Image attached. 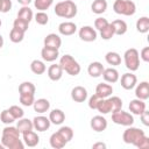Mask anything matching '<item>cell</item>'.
Returning a JSON list of instances; mask_svg holds the SVG:
<instances>
[{
	"instance_id": "6da1fadb",
	"label": "cell",
	"mask_w": 149,
	"mask_h": 149,
	"mask_svg": "<svg viewBox=\"0 0 149 149\" xmlns=\"http://www.w3.org/2000/svg\"><path fill=\"white\" fill-rule=\"evenodd\" d=\"M20 132L16 127L7 126L2 129L1 143L8 149H23L24 144L20 140Z\"/></svg>"
},
{
	"instance_id": "7a4b0ae2",
	"label": "cell",
	"mask_w": 149,
	"mask_h": 149,
	"mask_svg": "<svg viewBox=\"0 0 149 149\" xmlns=\"http://www.w3.org/2000/svg\"><path fill=\"white\" fill-rule=\"evenodd\" d=\"M54 10H55V14L59 17L71 19V17H74L77 14V5L71 0L59 1L56 3Z\"/></svg>"
},
{
	"instance_id": "3957f363",
	"label": "cell",
	"mask_w": 149,
	"mask_h": 149,
	"mask_svg": "<svg viewBox=\"0 0 149 149\" xmlns=\"http://www.w3.org/2000/svg\"><path fill=\"white\" fill-rule=\"evenodd\" d=\"M59 65L70 76H77L80 72V65L79 63L71 56V55H64L59 59Z\"/></svg>"
},
{
	"instance_id": "277c9868",
	"label": "cell",
	"mask_w": 149,
	"mask_h": 149,
	"mask_svg": "<svg viewBox=\"0 0 149 149\" xmlns=\"http://www.w3.org/2000/svg\"><path fill=\"white\" fill-rule=\"evenodd\" d=\"M113 9L116 14L132 16L136 12V6L130 0H115L113 3Z\"/></svg>"
},
{
	"instance_id": "5b68a950",
	"label": "cell",
	"mask_w": 149,
	"mask_h": 149,
	"mask_svg": "<svg viewBox=\"0 0 149 149\" xmlns=\"http://www.w3.org/2000/svg\"><path fill=\"white\" fill-rule=\"evenodd\" d=\"M123 61L125 65L130 71H136L140 66V55L139 51L135 48L127 49L123 54Z\"/></svg>"
},
{
	"instance_id": "8992f818",
	"label": "cell",
	"mask_w": 149,
	"mask_h": 149,
	"mask_svg": "<svg viewBox=\"0 0 149 149\" xmlns=\"http://www.w3.org/2000/svg\"><path fill=\"white\" fill-rule=\"evenodd\" d=\"M144 135H146V134H144V132H143L142 129L136 128V127H132V126L129 127V126H128V128H127V129L123 132V134H122V140H123L125 143L133 144V146L136 147L139 140H140L142 136H144Z\"/></svg>"
},
{
	"instance_id": "52a82bcc",
	"label": "cell",
	"mask_w": 149,
	"mask_h": 149,
	"mask_svg": "<svg viewBox=\"0 0 149 149\" xmlns=\"http://www.w3.org/2000/svg\"><path fill=\"white\" fill-rule=\"evenodd\" d=\"M112 121L116 125H121V126H132L134 123V118L130 113L125 112L122 109H119L114 113H112Z\"/></svg>"
},
{
	"instance_id": "ba28073f",
	"label": "cell",
	"mask_w": 149,
	"mask_h": 149,
	"mask_svg": "<svg viewBox=\"0 0 149 149\" xmlns=\"http://www.w3.org/2000/svg\"><path fill=\"white\" fill-rule=\"evenodd\" d=\"M79 37L85 42H93L97 38V31L91 26H83L79 29Z\"/></svg>"
},
{
	"instance_id": "9c48e42d",
	"label": "cell",
	"mask_w": 149,
	"mask_h": 149,
	"mask_svg": "<svg viewBox=\"0 0 149 149\" xmlns=\"http://www.w3.org/2000/svg\"><path fill=\"white\" fill-rule=\"evenodd\" d=\"M120 83H121V86L125 88V90H132L135 87V85L137 84V78L134 73L132 72H127V73H123L121 76V79H120Z\"/></svg>"
},
{
	"instance_id": "30bf717a",
	"label": "cell",
	"mask_w": 149,
	"mask_h": 149,
	"mask_svg": "<svg viewBox=\"0 0 149 149\" xmlns=\"http://www.w3.org/2000/svg\"><path fill=\"white\" fill-rule=\"evenodd\" d=\"M50 120L49 118L47 116H43V115H38V116H35L34 120H33V126L34 128L37 130V132H45L49 129L50 127Z\"/></svg>"
},
{
	"instance_id": "8fae6325",
	"label": "cell",
	"mask_w": 149,
	"mask_h": 149,
	"mask_svg": "<svg viewBox=\"0 0 149 149\" xmlns=\"http://www.w3.org/2000/svg\"><path fill=\"white\" fill-rule=\"evenodd\" d=\"M91 128L94 130V132H104L106 128H107V120L102 116V115H95L91 119Z\"/></svg>"
},
{
	"instance_id": "7c38bea8",
	"label": "cell",
	"mask_w": 149,
	"mask_h": 149,
	"mask_svg": "<svg viewBox=\"0 0 149 149\" xmlns=\"http://www.w3.org/2000/svg\"><path fill=\"white\" fill-rule=\"evenodd\" d=\"M71 98L76 102H84L87 99V90L83 86H74L71 91Z\"/></svg>"
},
{
	"instance_id": "4fadbf2b",
	"label": "cell",
	"mask_w": 149,
	"mask_h": 149,
	"mask_svg": "<svg viewBox=\"0 0 149 149\" xmlns=\"http://www.w3.org/2000/svg\"><path fill=\"white\" fill-rule=\"evenodd\" d=\"M43 42H44V47L52 48V49H59V47L62 45V38L54 33L48 34Z\"/></svg>"
},
{
	"instance_id": "5bb4252c",
	"label": "cell",
	"mask_w": 149,
	"mask_h": 149,
	"mask_svg": "<svg viewBox=\"0 0 149 149\" xmlns=\"http://www.w3.org/2000/svg\"><path fill=\"white\" fill-rule=\"evenodd\" d=\"M135 95L137 99L147 100L149 98V83L148 81H141L140 84L135 85Z\"/></svg>"
},
{
	"instance_id": "9a60e30c",
	"label": "cell",
	"mask_w": 149,
	"mask_h": 149,
	"mask_svg": "<svg viewBox=\"0 0 149 149\" xmlns=\"http://www.w3.org/2000/svg\"><path fill=\"white\" fill-rule=\"evenodd\" d=\"M77 30V26L76 23L71 22V21H65V22H62L59 26H58V31L59 34L64 35V36H70V35H73Z\"/></svg>"
},
{
	"instance_id": "2e32d148",
	"label": "cell",
	"mask_w": 149,
	"mask_h": 149,
	"mask_svg": "<svg viewBox=\"0 0 149 149\" xmlns=\"http://www.w3.org/2000/svg\"><path fill=\"white\" fill-rule=\"evenodd\" d=\"M41 56H42V59L45 62H54L58 58L59 52H58V49L43 47V49L41 50Z\"/></svg>"
},
{
	"instance_id": "e0dca14e",
	"label": "cell",
	"mask_w": 149,
	"mask_h": 149,
	"mask_svg": "<svg viewBox=\"0 0 149 149\" xmlns=\"http://www.w3.org/2000/svg\"><path fill=\"white\" fill-rule=\"evenodd\" d=\"M129 111L135 114V115H140L143 111H146V102L144 100H141V99H133L130 102H129Z\"/></svg>"
},
{
	"instance_id": "ac0fdd59",
	"label": "cell",
	"mask_w": 149,
	"mask_h": 149,
	"mask_svg": "<svg viewBox=\"0 0 149 149\" xmlns=\"http://www.w3.org/2000/svg\"><path fill=\"white\" fill-rule=\"evenodd\" d=\"M112 93H113V87L109 84L100 83L95 87V94L100 98H108Z\"/></svg>"
},
{
	"instance_id": "d6986e66",
	"label": "cell",
	"mask_w": 149,
	"mask_h": 149,
	"mask_svg": "<svg viewBox=\"0 0 149 149\" xmlns=\"http://www.w3.org/2000/svg\"><path fill=\"white\" fill-rule=\"evenodd\" d=\"M49 141H50V146H51L52 148H55V149H62V148L65 147V144L68 143V142L65 141V139L59 134L58 130H57L56 133L51 134Z\"/></svg>"
},
{
	"instance_id": "ffe728a7",
	"label": "cell",
	"mask_w": 149,
	"mask_h": 149,
	"mask_svg": "<svg viewBox=\"0 0 149 149\" xmlns=\"http://www.w3.org/2000/svg\"><path fill=\"white\" fill-rule=\"evenodd\" d=\"M62 76H63V69L61 68L59 64H51L48 68V77L51 80L57 81L62 78Z\"/></svg>"
},
{
	"instance_id": "44dd1931",
	"label": "cell",
	"mask_w": 149,
	"mask_h": 149,
	"mask_svg": "<svg viewBox=\"0 0 149 149\" xmlns=\"http://www.w3.org/2000/svg\"><path fill=\"white\" fill-rule=\"evenodd\" d=\"M101 76L104 77L105 81L111 83V84L116 83V81L119 80V72H118V70L114 69V68H107V69H104Z\"/></svg>"
},
{
	"instance_id": "7402d4cb",
	"label": "cell",
	"mask_w": 149,
	"mask_h": 149,
	"mask_svg": "<svg viewBox=\"0 0 149 149\" xmlns=\"http://www.w3.org/2000/svg\"><path fill=\"white\" fill-rule=\"evenodd\" d=\"M22 135H23V142H24V144L28 146V147H36V146L38 144V142H40L38 135H37L35 132H33V130L26 132V133H23Z\"/></svg>"
},
{
	"instance_id": "603a6c76",
	"label": "cell",
	"mask_w": 149,
	"mask_h": 149,
	"mask_svg": "<svg viewBox=\"0 0 149 149\" xmlns=\"http://www.w3.org/2000/svg\"><path fill=\"white\" fill-rule=\"evenodd\" d=\"M49 120L51 123L54 125H62L65 120V114L62 109H58V108H55L50 112L49 114Z\"/></svg>"
},
{
	"instance_id": "cb8c5ba5",
	"label": "cell",
	"mask_w": 149,
	"mask_h": 149,
	"mask_svg": "<svg viewBox=\"0 0 149 149\" xmlns=\"http://www.w3.org/2000/svg\"><path fill=\"white\" fill-rule=\"evenodd\" d=\"M104 65L100 63V62H92L88 68H87V72L91 77L93 78H97V77H100L102 74V71H104Z\"/></svg>"
},
{
	"instance_id": "d4e9b609",
	"label": "cell",
	"mask_w": 149,
	"mask_h": 149,
	"mask_svg": "<svg viewBox=\"0 0 149 149\" xmlns=\"http://www.w3.org/2000/svg\"><path fill=\"white\" fill-rule=\"evenodd\" d=\"M33 107H34V111H35V112L42 114V113H45V112L49 111V108H50V102H49V100H47V99H44V98H41V99H37V100L34 101Z\"/></svg>"
},
{
	"instance_id": "484cf974",
	"label": "cell",
	"mask_w": 149,
	"mask_h": 149,
	"mask_svg": "<svg viewBox=\"0 0 149 149\" xmlns=\"http://www.w3.org/2000/svg\"><path fill=\"white\" fill-rule=\"evenodd\" d=\"M112 27L114 29V35H123L127 33V23L123 20H114L112 21Z\"/></svg>"
},
{
	"instance_id": "4316f807",
	"label": "cell",
	"mask_w": 149,
	"mask_h": 149,
	"mask_svg": "<svg viewBox=\"0 0 149 149\" xmlns=\"http://www.w3.org/2000/svg\"><path fill=\"white\" fill-rule=\"evenodd\" d=\"M16 128L19 129V132H20L21 134H23V133H26V132H29V130H33V128H34L33 121L29 120V119L21 118V119H19V121H17Z\"/></svg>"
},
{
	"instance_id": "83f0119b",
	"label": "cell",
	"mask_w": 149,
	"mask_h": 149,
	"mask_svg": "<svg viewBox=\"0 0 149 149\" xmlns=\"http://www.w3.org/2000/svg\"><path fill=\"white\" fill-rule=\"evenodd\" d=\"M91 9L94 14H102L107 9V1L106 0H94L91 5Z\"/></svg>"
},
{
	"instance_id": "f1b7e54d",
	"label": "cell",
	"mask_w": 149,
	"mask_h": 149,
	"mask_svg": "<svg viewBox=\"0 0 149 149\" xmlns=\"http://www.w3.org/2000/svg\"><path fill=\"white\" fill-rule=\"evenodd\" d=\"M17 17L19 19H22L27 22H30L34 17V13L33 10L28 7V6H22L20 9H19V13H17Z\"/></svg>"
},
{
	"instance_id": "f546056e",
	"label": "cell",
	"mask_w": 149,
	"mask_h": 149,
	"mask_svg": "<svg viewBox=\"0 0 149 149\" xmlns=\"http://www.w3.org/2000/svg\"><path fill=\"white\" fill-rule=\"evenodd\" d=\"M105 59L112 66H116L121 64V56L115 51H108L105 56Z\"/></svg>"
},
{
	"instance_id": "4dcf8cb0",
	"label": "cell",
	"mask_w": 149,
	"mask_h": 149,
	"mask_svg": "<svg viewBox=\"0 0 149 149\" xmlns=\"http://www.w3.org/2000/svg\"><path fill=\"white\" fill-rule=\"evenodd\" d=\"M30 70L35 73V74H42L47 71V66L45 64L40 61V59H34L31 63H30Z\"/></svg>"
},
{
	"instance_id": "1f68e13d",
	"label": "cell",
	"mask_w": 149,
	"mask_h": 149,
	"mask_svg": "<svg viewBox=\"0 0 149 149\" xmlns=\"http://www.w3.org/2000/svg\"><path fill=\"white\" fill-rule=\"evenodd\" d=\"M136 29L137 31L146 34L149 30V17L148 16H142L136 21Z\"/></svg>"
},
{
	"instance_id": "d6a6232c",
	"label": "cell",
	"mask_w": 149,
	"mask_h": 149,
	"mask_svg": "<svg viewBox=\"0 0 149 149\" xmlns=\"http://www.w3.org/2000/svg\"><path fill=\"white\" fill-rule=\"evenodd\" d=\"M23 37H24V31L17 29V28H12L10 33H9V40L13 42V43H20L23 41Z\"/></svg>"
},
{
	"instance_id": "836d02e7",
	"label": "cell",
	"mask_w": 149,
	"mask_h": 149,
	"mask_svg": "<svg viewBox=\"0 0 149 149\" xmlns=\"http://www.w3.org/2000/svg\"><path fill=\"white\" fill-rule=\"evenodd\" d=\"M35 91H36V87L33 83L30 81H23L19 85V93L20 94H23V93H31V94H35Z\"/></svg>"
},
{
	"instance_id": "e575fe53",
	"label": "cell",
	"mask_w": 149,
	"mask_h": 149,
	"mask_svg": "<svg viewBox=\"0 0 149 149\" xmlns=\"http://www.w3.org/2000/svg\"><path fill=\"white\" fill-rule=\"evenodd\" d=\"M101 114H107V113H111V106H109V101H108V98H100V100L98 101V105H97V108Z\"/></svg>"
},
{
	"instance_id": "d590c367",
	"label": "cell",
	"mask_w": 149,
	"mask_h": 149,
	"mask_svg": "<svg viewBox=\"0 0 149 149\" xmlns=\"http://www.w3.org/2000/svg\"><path fill=\"white\" fill-rule=\"evenodd\" d=\"M108 101H109V106H111V112L114 113L119 109L122 108V100L119 97H108Z\"/></svg>"
},
{
	"instance_id": "8d00e7d4",
	"label": "cell",
	"mask_w": 149,
	"mask_h": 149,
	"mask_svg": "<svg viewBox=\"0 0 149 149\" xmlns=\"http://www.w3.org/2000/svg\"><path fill=\"white\" fill-rule=\"evenodd\" d=\"M54 0H34V6L37 10H47L51 5H52Z\"/></svg>"
},
{
	"instance_id": "74e56055",
	"label": "cell",
	"mask_w": 149,
	"mask_h": 149,
	"mask_svg": "<svg viewBox=\"0 0 149 149\" xmlns=\"http://www.w3.org/2000/svg\"><path fill=\"white\" fill-rule=\"evenodd\" d=\"M58 132H59V134L65 139L66 142H70V141L72 140V137H73V130H72V128L69 127V126H63V127H61V128L58 129Z\"/></svg>"
},
{
	"instance_id": "f35d334b",
	"label": "cell",
	"mask_w": 149,
	"mask_h": 149,
	"mask_svg": "<svg viewBox=\"0 0 149 149\" xmlns=\"http://www.w3.org/2000/svg\"><path fill=\"white\" fill-rule=\"evenodd\" d=\"M100 36H101L102 40H106V41L107 40H111L114 36V29H113V27H112L111 23H108L104 29L100 30Z\"/></svg>"
},
{
	"instance_id": "ab89813d",
	"label": "cell",
	"mask_w": 149,
	"mask_h": 149,
	"mask_svg": "<svg viewBox=\"0 0 149 149\" xmlns=\"http://www.w3.org/2000/svg\"><path fill=\"white\" fill-rule=\"evenodd\" d=\"M35 101V97L34 94L31 93H23V94H20V102L23 105V106H33Z\"/></svg>"
},
{
	"instance_id": "60d3db41",
	"label": "cell",
	"mask_w": 149,
	"mask_h": 149,
	"mask_svg": "<svg viewBox=\"0 0 149 149\" xmlns=\"http://www.w3.org/2000/svg\"><path fill=\"white\" fill-rule=\"evenodd\" d=\"M0 120H1V122L5 123V125H10V123H13V122L15 121V119H14V116L12 115V113L9 112V109H3V111L1 112V114H0Z\"/></svg>"
},
{
	"instance_id": "b9f144b4",
	"label": "cell",
	"mask_w": 149,
	"mask_h": 149,
	"mask_svg": "<svg viewBox=\"0 0 149 149\" xmlns=\"http://www.w3.org/2000/svg\"><path fill=\"white\" fill-rule=\"evenodd\" d=\"M35 21L37 24H41V26H44L49 22V16L45 12H42V10H38L36 14H35Z\"/></svg>"
},
{
	"instance_id": "7bdbcfd3",
	"label": "cell",
	"mask_w": 149,
	"mask_h": 149,
	"mask_svg": "<svg viewBox=\"0 0 149 149\" xmlns=\"http://www.w3.org/2000/svg\"><path fill=\"white\" fill-rule=\"evenodd\" d=\"M28 26H29V22H27V21H24L22 19H19V17H16L14 20V22H13V27L14 28H17V29H20V30H22L24 33L28 30Z\"/></svg>"
},
{
	"instance_id": "ee69618b",
	"label": "cell",
	"mask_w": 149,
	"mask_h": 149,
	"mask_svg": "<svg viewBox=\"0 0 149 149\" xmlns=\"http://www.w3.org/2000/svg\"><path fill=\"white\" fill-rule=\"evenodd\" d=\"M8 109H9V112L12 113V115L14 116L15 120H19V119L23 118L24 112H23V109H22L21 107H19L17 105H13V106H10Z\"/></svg>"
},
{
	"instance_id": "f6af8a7d",
	"label": "cell",
	"mask_w": 149,
	"mask_h": 149,
	"mask_svg": "<svg viewBox=\"0 0 149 149\" xmlns=\"http://www.w3.org/2000/svg\"><path fill=\"white\" fill-rule=\"evenodd\" d=\"M108 23H109V22L107 21V19H105V17H98V19H95V21H94V27H95L98 30H101V29H104Z\"/></svg>"
},
{
	"instance_id": "bcb514c9",
	"label": "cell",
	"mask_w": 149,
	"mask_h": 149,
	"mask_svg": "<svg viewBox=\"0 0 149 149\" xmlns=\"http://www.w3.org/2000/svg\"><path fill=\"white\" fill-rule=\"evenodd\" d=\"M136 148H140V149H147V148H149V137L146 136V135L142 136L139 140V142L136 144Z\"/></svg>"
},
{
	"instance_id": "7dc6e473",
	"label": "cell",
	"mask_w": 149,
	"mask_h": 149,
	"mask_svg": "<svg viewBox=\"0 0 149 149\" xmlns=\"http://www.w3.org/2000/svg\"><path fill=\"white\" fill-rule=\"evenodd\" d=\"M99 100H100V97H98L97 94L91 95V97H90V99H88V107H90L91 109H95Z\"/></svg>"
},
{
	"instance_id": "c3c4849f",
	"label": "cell",
	"mask_w": 149,
	"mask_h": 149,
	"mask_svg": "<svg viewBox=\"0 0 149 149\" xmlns=\"http://www.w3.org/2000/svg\"><path fill=\"white\" fill-rule=\"evenodd\" d=\"M12 8V1L10 0H2L1 1V13H7Z\"/></svg>"
},
{
	"instance_id": "681fc988",
	"label": "cell",
	"mask_w": 149,
	"mask_h": 149,
	"mask_svg": "<svg viewBox=\"0 0 149 149\" xmlns=\"http://www.w3.org/2000/svg\"><path fill=\"white\" fill-rule=\"evenodd\" d=\"M139 55L144 62H149V47H144Z\"/></svg>"
},
{
	"instance_id": "f907efd6",
	"label": "cell",
	"mask_w": 149,
	"mask_h": 149,
	"mask_svg": "<svg viewBox=\"0 0 149 149\" xmlns=\"http://www.w3.org/2000/svg\"><path fill=\"white\" fill-rule=\"evenodd\" d=\"M140 118H141V121L144 126H149V112L146 109L143 111L141 114H140Z\"/></svg>"
},
{
	"instance_id": "816d5d0a",
	"label": "cell",
	"mask_w": 149,
	"mask_h": 149,
	"mask_svg": "<svg viewBox=\"0 0 149 149\" xmlns=\"http://www.w3.org/2000/svg\"><path fill=\"white\" fill-rule=\"evenodd\" d=\"M92 148L93 149H105L106 148V144L105 143H102V142H97V143H94L93 146H92Z\"/></svg>"
},
{
	"instance_id": "f5cc1de1",
	"label": "cell",
	"mask_w": 149,
	"mask_h": 149,
	"mask_svg": "<svg viewBox=\"0 0 149 149\" xmlns=\"http://www.w3.org/2000/svg\"><path fill=\"white\" fill-rule=\"evenodd\" d=\"M31 1H33V0H17V2H19V3H21L22 6H28Z\"/></svg>"
},
{
	"instance_id": "db71d44e",
	"label": "cell",
	"mask_w": 149,
	"mask_h": 149,
	"mask_svg": "<svg viewBox=\"0 0 149 149\" xmlns=\"http://www.w3.org/2000/svg\"><path fill=\"white\" fill-rule=\"evenodd\" d=\"M3 47V37H2V35L0 34V49Z\"/></svg>"
},
{
	"instance_id": "11a10c76",
	"label": "cell",
	"mask_w": 149,
	"mask_h": 149,
	"mask_svg": "<svg viewBox=\"0 0 149 149\" xmlns=\"http://www.w3.org/2000/svg\"><path fill=\"white\" fill-rule=\"evenodd\" d=\"M3 148H5V146L1 143V144H0V149H3Z\"/></svg>"
},
{
	"instance_id": "9f6ffc18",
	"label": "cell",
	"mask_w": 149,
	"mask_h": 149,
	"mask_svg": "<svg viewBox=\"0 0 149 149\" xmlns=\"http://www.w3.org/2000/svg\"><path fill=\"white\" fill-rule=\"evenodd\" d=\"M1 1H2V0H0V12H1Z\"/></svg>"
},
{
	"instance_id": "6f0895ef",
	"label": "cell",
	"mask_w": 149,
	"mask_h": 149,
	"mask_svg": "<svg viewBox=\"0 0 149 149\" xmlns=\"http://www.w3.org/2000/svg\"><path fill=\"white\" fill-rule=\"evenodd\" d=\"M1 24H2V22H1V19H0V27H1Z\"/></svg>"
}]
</instances>
